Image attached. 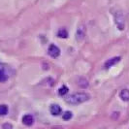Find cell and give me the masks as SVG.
<instances>
[{
    "mask_svg": "<svg viewBox=\"0 0 129 129\" xmlns=\"http://www.w3.org/2000/svg\"><path fill=\"white\" fill-rule=\"evenodd\" d=\"M90 95L86 92H76L65 98V102L70 105H79L89 100Z\"/></svg>",
    "mask_w": 129,
    "mask_h": 129,
    "instance_id": "6da1fadb",
    "label": "cell"
},
{
    "mask_svg": "<svg viewBox=\"0 0 129 129\" xmlns=\"http://www.w3.org/2000/svg\"><path fill=\"white\" fill-rule=\"evenodd\" d=\"M114 18H115V22L116 26L119 30H123L124 26H125V21H124V16L122 12L120 11H115V13H113Z\"/></svg>",
    "mask_w": 129,
    "mask_h": 129,
    "instance_id": "7a4b0ae2",
    "label": "cell"
},
{
    "mask_svg": "<svg viewBox=\"0 0 129 129\" xmlns=\"http://www.w3.org/2000/svg\"><path fill=\"white\" fill-rule=\"evenodd\" d=\"M48 53L49 55L52 58H57L60 55V50L58 49L56 46L54 44L49 46V49H48Z\"/></svg>",
    "mask_w": 129,
    "mask_h": 129,
    "instance_id": "3957f363",
    "label": "cell"
},
{
    "mask_svg": "<svg viewBox=\"0 0 129 129\" xmlns=\"http://www.w3.org/2000/svg\"><path fill=\"white\" fill-rule=\"evenodd\" d=\"M9 79V73L7 72V68L5 65L0 63V83H5Z\"/></svg>",
    "mask_w": 129,
    "mask_h": 129,
    "instance_id": "277c9868",
    "label": "cell"
},
{
    "mask_svg": "<svg viewBox=\"0 0 129 129\" xmlns=\"http://www.w3.org/2000/svg\"><path fill=\"white\" fill-rule=\"evenodd\" d=\"M84 36H85V26L84 24H81L77 29L76 38H77V40L79 42H82L84 39Z\"/></svg>",
    "mask_w": 129,
    "mask_h": 129,
    "instance_id": "5b68a950",
    "label": "cell"
},
{
    "mask_svg": "<svg viewBox=\"0 0 129 129\" xmlns=\"http://www.w3.org/2000/svg\"><path fill=\"white\" fill-rule=\"evenodd\" d=\"M120 61V57L119 56H116V57H112L110 59H108L105 64H104V68L105 69H109L111 67H113L114 65H116V63H118Z\"/></svg>",
    "mask_w": 129,
    "mask_h": 129,
    "instance_id": "8992f818",
    "label": "cell"
},
{
    "mask_svg": "<svg viewBox=\"0 0 129 129\" xmlns=\"http://www.w3.org/2000/svg\"><path fill=\"white\" fill-rule=\"evenodd\" d=\"M34 122V118L31 115H24L22 116V123L26 126H30Z\"/></svg>",
    "mask_w": 129,
    "mask_h": 129,
    "instance_id": "52a82bcc",
    "label": "cell"
},
{
    "mask_svg": "<svg viewBox=\"0 0 129 129\" xmlns=\"http://www.w3.org/2000/svg\"><path fill=\"white\" fill-rule=\"evenodd\" d=\"M50 111L52 113V115L53 116H58L61 114V108L58 106L57 104H52V106L50 107Z\"/></svg>",
    "mask_w": 129,
    "mask_h": 129,
    "instance_id": "ba28073f",
    "label": "cell"
},
{
    "mask_svg": "<svg viewBox=\"0 0 129 129\" xmlns=\"http://www.w3.org/2000/svg\"><path fill=\"white\" fill-rule=\"evenodd\" d=\"M119 97L121 98V100L125 101V102L129 101V89H126V88L122 89L119 92Z\"/></svg>",
    "mask_w": 129,
    "mask_h": 129,
    "instance_id": "9c48e42d",
    "label": "cell"
},
{
    "mask_svg": "<svg viewBox=\"0 0 129 129\" xmlns=\"http://www.w3.org/2000/svg\"><path fill=\"white\" fill-rule=\"evenodd\" d=\"M78 84H79V86L82 87V88H86L88 86V82L85 78H80Z\"/></svg>",
    "mask_w": 129,
    "mask_h": 129,
    "instance_id": "30bf717a",
    "label": "cell"
},
{
    "mask_svg": "<svg viewBox=\"0 0 129 129\" xmlns=\"http://www.w3.org/2000/svg\"><path fill=\"white\" fill-rule=\"evenodd\" d=\"M57 36L60 37V38H67L68 37V32H67V30L65 28H61L57 32Z\"/></svg>",
    "mask_w": 129,
    "mask_h": 129,
    "instance_id": "8fae6325",
    "label": "cell"
},
{
    "mask_svg": "<svg viewBox=\"0 0 129 129\" xmlns=\"http://www.w3.org/2000/svg\"><path fill=\"white\" fill-rule=\"evenodd\" d=\"M9 112L7 105H0V116H6Z\"/></svg>",
    "mask_w": 129,
    "mask_h": 129,
    "instance_id": "7c38bea8",
    "label": "cell"
},
{
    "mask_svg": "<svg viewBox=\"0 0 129 129\" xmlns=\"http://www.w3.org/2000/svg\"><path fill=\"white\" fill-rule=\"evenodd\" d=\"M67 92H68V87L67 86H61L59 89H58V94L59 95H61V96H64L65 94H67Z\"/></svg>",
    "mask_w": 129,
    "mask_h": 129,
    "instance_id": "4fadbf2b",
    "label": "cell"
},
{
    "mask_svg": "<svg viewBox=\"0 0 129 129\" xmlns=\"http://www.w3.org/2000/svg\"><path fill=\"white\" fill-rule=\"evenodd\" d=\"M73 115H72L71 112H65L64 114H63V116H62V118L64 119V120H69V119H71Z\"/></svg>",
    "mask_w": 129,
    "mask_h": 129,
    "instance_id": "5bb4252c",
    "label": "cell"
},
{
    "mask_svg": "<svg viewBox=\"0 0 129 129\" xmlns=\"http://www.w3.org/2000/svg\"><path fill=\"white\" fill-rule=\"evenodd\" d=\"M13 126L11 125V124H4L3 125V128H12Z\"/></svg>",
    "mask_w": 129,
    "mask_h": 129,
    "instance_id": "9a60e30c",
    "label": "cell"
}]
</instances>
